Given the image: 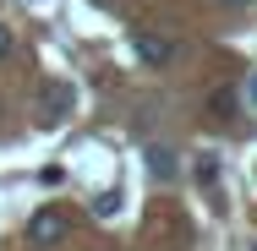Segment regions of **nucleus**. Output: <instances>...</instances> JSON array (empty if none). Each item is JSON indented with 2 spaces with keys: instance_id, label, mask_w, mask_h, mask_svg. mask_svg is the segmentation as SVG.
<instances>
[{
  "instance_id": "nucleus-3",
  "label": "nucleus",
  "mask_w": 257,
  "mask_h": 251,
  "mask_svg": "<svg viewBox=\"0 0 257 251\" xmlns=\"http://www.w3.org/2000/svg\"><path fill=\"white\" fill-rule=\"evenodd\" d=\"M137 55H143L148 66H170V60H175V39H164V33H137Z\"/></svg>"
},
{
  "instance_id": "nucleus-6",
  "label": "nucleus",
  "mask_w": 257,
  "mask_h": 251,
  "mask_svg": "<svg viewBox=\"0 0 257 251\" xmlns=\"http://www.w3.org/2000/svg\"><path fill=\"white\" fill-rule=\"evenodd\" d=\"M246 104H252V109H257V77H252V82H246Z\"/></svg>"
},
{
  "instance_id": "nucleus-1",
  "label": "nucleus",
  "mask_w": 257,
  "mask_h": 251,
  "mask_svg": "<svg viewBox=\"0 0 257 251\" xmlns=\"http://www.w3.org/2000/svg\"><path fill=\"white\" fill-rule=\"evenodd\" d=\"M71 104H77L71 82H44L39 99H33V120H39V126H60V120L71 115Z\"/></svg>"
},
{
  "instance_id": "nucleus-5",
  "label": "nucleus",
  "mask_w": 257,
  "mask_h": 251,
  "mask_svg": "<svg viewBox=\"0 0 257 251\" xmlns=\"http://www.w3.org/2000/svg\"><path fill=\"white\" fill-rule=\"evenodd\" d=\"M6 55H11V28L0 22V60H6Z\"/></svg>"
},
{
  "instance_id": "nucleus-4",
  "label": "nucleus",
  "mask_w": 257,
  "mask_h": 251,
  "mask_svg": "<svg viewBox=\"0 0 257 251\" xmlns=\"http://www.w3.org/2000/svg\"><path fill=\"white\" fill-rule=\"evenodd\" d=\"M148 164H154V175L159 180H175V175H181V169H175V148H148Z\"/></svg>"
},
{
  "instance_id": "nucleus-2",
  "label": "nucleus",
  "mask_w": 257,
  "mask_h": 251,
  "mask_svg": "<svg viewBox=\"0 0 257 251\" xmlns=\"http://www.w3.org/2000/svg\"><path fill=\"white\" fill-rule=\"evenodd\" d=\"M66 235H71V218H66L60 207H39V213L28 218V246H39V251H44V246H60Z\"/></svg>"
},
{
  "instance_id": "nucleus-7",
  "label": "nucleus",
  "mask_w": 257,
  "mask_h": 251,
  "mask_svg": "<svg viewBox=\"0 0 257 251\" xmlns=\"http://www.w3.org/2000/svg\"><path fill=\"white\" fill-rule=\"evenodd\" d=\"M224 6H246V0H224Z\"/></svg>"
}]
</instances>
